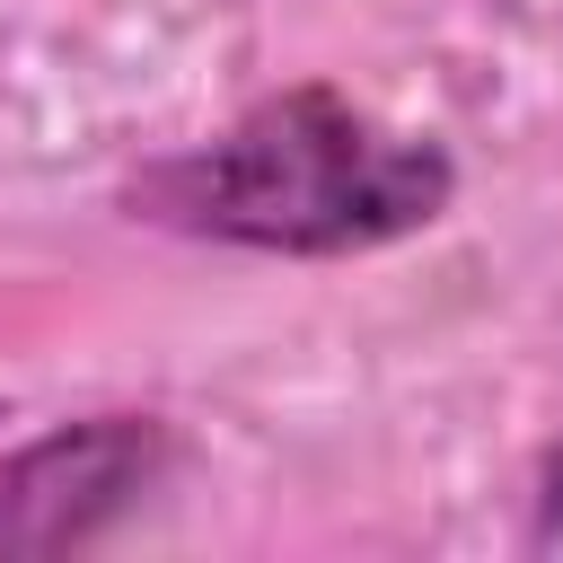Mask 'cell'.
Here are the masks:
<instances>
[{
    "instance_id": "cell-1",
    "label": "cell",
    "mask_w": 563,
    "mask_h": 563,
    "mask_svg": "<svg viewBox=\"0 0 563 563\" xmlns=\"http://www.w3.org/2000/svg\"><path fill=\"white\" fill-rule=\"evenodd\" d=\"M114 202L123 220L194 246L334 264L440 229L457 202V158L334 79H290L211 141L141 158Z\"/></svg>"
},
{
    "instance_id": "cell-3",
    "label": "cell",
    "mask_w": 563,
    "mask_h": 563,
    "mask_svg": "<svg viewBox=\"0 0 563 563\" xmlns=\"http://www.w3.org/2000/svg\"><path fill=\"white\" fill-rule=\"evenodd\" d=\"M563 545V431L554 449L537 457V484H528V554H554Z\"/></svg>"
},
{
    "instance_id": "cell-4",
    "label": "cell",
    "mask_w": 563,
    "mask_h": 563,
    "mask_svg": "<svg viewBox=\"0 0 563 563\" xmlns=\"http://www.w3.org/2000/svg\"><path fill=\"white\" fill-rule=\"evenodd\" d=\"M0 422H9V396H0Z\"/></svg>"
},
{
    "instance_id": "cell-2",
    "label": "cell",
    "mask_w": 563,
    "mask_h": 563,
    "mask_svg": "<svg viewBox=\"0 0 563 563\" xmlns=\"http://www.w3.org/2000/svg\"><path fill=\"white\" fill-rule=\"evenodd\" d=\"M167 466H176L167 413H79L62 431H35L26 449L0 457V563L106 545L123 519H141Z\"/></svg>"
}]
</instances>
